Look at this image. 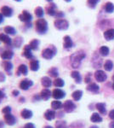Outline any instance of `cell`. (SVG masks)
<instances>
[{
    "label": "cell",
    "instance_id": "cell-57",
    "mask_svg": "<svg viewBox=\"0 0 114 128\" xmlns=\"http://www.w3.org/2000/svg\"><path fill=\"white\" fill-rule=\"evenodd\" d=\"M65 2H67V3H70V2L72 1V0H64Z\"/></svg>",
    "mask_w": 114,
    "mask_h": 128
},
{
    "label": "cell",
    "instance_id": "cell-35",
    "mask_svg": "<svg viewBox=\"0 0 114 128\" xmlns=\"http://www.w3.org/2000/svg\"><path fill=\"white\" fill-rule=\"evenodd\" d=\"M48 74H49V75H50L53 78H56L59 75V72H58V69L56 68H49V71H48Z\"/></svg>",
    "mask_w": 114,
    "mask_h": 128
},
{
    "label": "cell",
    "instance_id": "cell-55",
    "mask_svg": "<svg viewBox=\"0 0 114 128\" xmlns=\"http://www.w3.org/2000/svg\"><path fill=\"white\" fill-rule=\"evenodd\" d=\"M20 102H25V98H21L20 99Z\"/></svg>",
    "mask_w": 114,
    "mask_h": 128
},
{
    "label": "cell",
    "instance_id": "cell-30",
    "mask_svg": "<svg viewBox=\"0 0 114 128\" xmlns=\"http://www.w3.org/2000/svg\"><path fill=\"white\" fill-rule=\"evenodd\" d=\"M90 120L92 122H95V123H97V122H101L102 121V118L99 114L97 113H94L90 117Z\"/></svg>",
    "mask_w": 114,
    "mask_h": 128
},
{
    "label": "cell",
    "instance_id": "cell-50",
    "mask_svg": "<svg viewBox=\"0 0 114 128\" xmlns=\"http://www.w3.org/2000/svg\"><path fill=\"white\" fill-rule=\"evenodd\" d=\"M25 26H26V28H31L32 26V22H28V23H25Z\"/></svg>",
    "mask_w": 114,
    "mask_h": 128
},
{
    "label": "cell",
    "instance_id": "cell-61",
    "mask_svg": "<svg viewBox=\"0 0 114 128\" xmlns=\"http://www.w3.org/2000/svg\"><path fill=\"white\" fill-rule=\"evenodd\" d=\"M113 89L114 90V83H113Z\"/></svg>",
    "mask_w": 114,
    "mask_h": 128
},
{
    "label": "cell",
    "instance_id": "cell-37",
    "mask_svg": "<svg viewBox=\"0 0 114 128\" xmlns=\"http://www.w3.org/2000/svg\"><path fill=\"white\" fill-rule=\"evenodd\" d=\"M110 50L107 46H101L100 48V54L103 56H107L109 55Z\"/></svg>",
    "mask_w": 114,
    "mask_h": 128
},
{
    "label": "cell",
    "instance_id": "cell-9",
    "mask_svg": "<svg viewBox=\"0 0 114 128\" xmlns=\"http://www.w3.org/2000/svg\"><path fill=\"white\" fill-rule=\"evenodd\" d=\"M63 107H64V109H65V111L67 113H72V111L76 108L75 104H74V102L71 100L66 101L65 104H64V105H63Z\"/></svg>",
    "mask_w": 114,
    "mask_h": 128
},
{
    "label": "cell",
    "instance_id": "cell-15",
    "mask_svg": "<svg viewBox=\"0 0 114 128\" xmlns=\"http://www.w3.org/2000/svg\"><path fill=\"white\" fill-rule=\"evenodd\" d=\"M52 96L55 99H61L65 98L66 93L64 90H61V89H55L52 92Z\"/></svg>",
    "mask_w": 114,
    "mask_h": 128
},
{
    "label": "cell",
    "instance_id": "cell-16",
    "mask_svg": "<svg viewBox=\"0 0 114 128\" xmlns=\"http://www.w3.org/2000/svg\"><path fill=\"white\" fill-rule=\"evenodd\" d=\"M4 121L8 125L13 126L16 122V119L11 114H4Z\"/></svg>",
    "mask_w": 114,
    "mask_h": 128
},
{
    "label": "cell",
    "instance_id": "cell-32",
    "mask_svg": "<svg viewBox=\"0 0 114 128\" xmlns=\"http://www.w3.org/2000/svg\"><path fill=\"white\" fill-rule=\"evenodd\" d=\"M22 42H23V40H22L21 37H16L13 40V43H12V45L15 48H19V47L21 45Z\"/></svg>",
    "mask_w": 114,
    "mask_h": 128
},
{
    "label": "cell",
    "instance_id": "cell-6",
    "mask_svg": "<svg viewBox=\"0 0 114 128\" xmlns=\"http://www.w3.org/2000/svg\"><path fill=\"white\" fill-rule=\"evenodd\" d=\"M45 12L48 16H56L58 10H57V5L55 3H49L46 7H45Z\"/></svg>",
    "mask_w": 114,
    "mask_h": 128
},
{
    "label": "cell",
    "instance_id": "cell-28",
    "mask_svg": "<svg viewBox=\"0 0 114 128\" xmlns=\"http://www.w3.org/2000/svg\"><path fill=\"white\" fill-rule=\"evenodd\" d=\"M104 10L107 13H113L114 11V4L111 2H107L104 4Z\"/></svg>",
    "mask_w": 114,
    "mask_h": 128
},
{
    "label": "cell",
    "instance_id": "cell-51",
    "mask_svg": "<svg viewBox=\"0 0 114 128\" xmlns=\"http://www.w3.org/2000/svg\"><path fill=\"white\" fill-rule=\"evenodd\" d=\"M3 20H4V16H3V15H2L1 13H0V25H1L2 23H3Z\"/></svg>",
    "mask_w": 114,
    "mask_h": 128
},
{
    "label": "cell",
    "instance_id": "cell-5",
    "mask_svg": "<svg viewBox=\"0 0 114 128\" xmlns=\"http://www.w3.org/2000/svg\"><path fill=\"white\" fill-rule=\"evenodd\" d=\"M18 18L20 22H24V23H28V22H31L32 20V15L28 11V10H23L21 13L18 16Z\"/></svg>",
    "mask_w": 114,
    "mask_h": 128
},
{
    "label": "cell",
    "instance_id": "cell-56",
    "mask_svg": "<svg viewBox=\"0 0 114 128\" xmlns=\"http://www.w3.org/2000/svg\"><path fill=\"white\" fill-rule=\"evenodd\" d=\"M43 128H53L52 126H44Z\"/></svg>",
    "mask_w": 114,
    "mask_h": 128
},
{
    "label": "cell",
    "instance_id": "cell-17",
    "mask_svg": "<svg viewBox=\"0 0 114 128\" xmlns=\"http://www.w3.org/2000/svg\"><path fill=\"white\" fill-rule=\"evenodd\" d=\"M64 40V43H63V46L65 49H71L72 46H73V42H72V38L70 36H68V35H67V36H65L63 38Z\"/></svg>",
    "mask_w": 114,
    "mask_h": 128
},
{
    "label": "cell",
    "instance_id": "cell-59",
    "mask_svg": "<svg viewBox=\"0 0 114 128\" xmlns=\"http://www.w3.org/2000/svg\"><path fill=\"white\" fill-rule=\"evenodd\" d=\"M47 2H49V3H52L53 2V0H46Z\"/></svg>",
    "mask_w": 114,
    "mask_h": 128
},
{
    "label": "cell",
    "instance_id": "cell-2",
    "mask_svg": "<svg viewBox=\"0 0 114 128\" xmlns=\"http://www.w3.org/2000/svg\"><path fill=\"white\" fill-rule=\"evenodd\" d=\"M48 29H49L48 22L45 19L40 18L35 22V30H36L37 34L43 35L48 32Z\"/></svg>",
    "mask_w": 114,
    "mask_h": 128
},
{
    "label": "cell",
    "instance_id": "cell-52",
    "mask_svg": "<svg viewBox=\"0 0 114 128\" xmlns=\"http://www.w3.org/2000/svg\"><path fill=\"white\" fill-rule=\"evenodd\" d=\"M90 81V74H89L88 75L85 77V82H86V83H89Z\"/></svg>",
    "mask_w": 114,
    "mask_h": 128
},
{
    "label": "cell",
    "instance_id": "cell-53",
    "mask_svg": "<svg viewBox=\"0 0 114 128\" xmlns=\"http://www.w3.org/2000/svg\"><path fill=\"white\" fill-rule=\"evenodd\" d=\"M109 128H114V120H113V121H112V122L110 123Z\"/></svg>",
    "mask_w": 114,
    "mask_h": 128
},
{
    "label": "cell",
    "instance_id": "cell-62",
    "mask_svg": "<svg viewBox=\"0 0 114 128\" xmlns=\"http://www.w3.org/2000/svg\"><path fill=\"white\" fill-rule=\"evenodd\" d=\"M113 81H114V75L113 76Z\"/></svg>",
    "mask_w": 114,
    "mask_h": 128
},
{
    "label": "cell",
    "instance_id": "cell-46",
    "mask_svg": "<svg viewBox=\"0 0 114 128\" xmlns=\"http://www.w3.org/2000/svg\"><path fill=\"white\" fill-rule=\"evenodd\" d=\"M5 81V75L2 72H0V82Z\"/></svg>",
    "mask_w": 114,
    "mask_h": 128
},
{
    "label": "cell",
    "instance_id": "cell-10",
    "mask_svg": "<svg viewBox=\"0 0 114 128\" xmlns=\"http://www.w3.org/2000/svg\"><path fill=\"white\" fill-rule=\"evenodd\" d=\"M95 78L98 82H104L107 80V74H105L104 71H102V70H97L95 73Z\"/></svg>",
    "mask_w": 114,
    "mask_h": 128
},
{
    "label": "cell",
    "instance_id": "cell-18",
    "mask_svg": "<svg viewBox=\"0 0 114 128\" xmlns=\"http://www.w3.org/2000/svg\"><path fill=\"white\" fill-rule=\"evenodd\" d=\"M51 96H52V92H51V90H49V89H43L40 93L41 99H43V100H44V101L49 100Z\"/></svg>",
    "mask_w": 114,
    "mask_h": 128
},
{
    "label": "cell",
    "instance_id": "cell-14",
    "mask_svg": "<svg viewBox=\"0 0 114 128\" xmlns=\"http://www.w3.org/2000/svg\"><path fill=\"white\" fill-rule=\"evenodd\" d=\"M14 56V52L12 50H3V52L0 54V56H1V58L3 60H7V61H9V60L12 59V57H13Z\"/></svg>",
    "mask_w": 114,
    "mask_h": 128
},
{
    "label": "cell",
    "instance_id": "cell-44",
    "mask_svg": "<svg viewBox=\"0 0 114 128\" xmlns=\"http://www.w3.org/2000/svg\"><path fill=\"white\" fill-rule=\"evenodd\" d=\"M65 16V14L63 13L62 11H58L56 16H55V18L56 19H63V17Z\"/></svg>",
    "mask_w": 114,
    "mask_h": 128
},
{
    "label": "cell",
    "instance_id": "cell-31",
    "mask_svg": "<svg viewBox=\"0 0 114 128\" xmlns=\"http://www.w3.org/2000/svg\"><path fill=\"white\" fill-rule=\"evenodd\" d=\"M71 76L75 80L76 83H81V80H82V77H81L80 74L78 71H72L71 73Z\"/></svg>",
    "mask_w": 114,
    "mask_h": 128
},
{
    "label": "cell",
    "instance_id": "cell-8",
    "mask_svg": "<svg viewBox=\"0 0 114 128\" xmlns=\"http://www.w3.org/2000/svg\"><path fill=\"white\" fill-rule=\"evenodd\" d=\"M22 56L24 57H26V59L28 60H32L34 59L33 55H32V49H31L30 45L29 44H26L23 48V51H22Z\"/></svg>",
    "mask_w": 114,
    "mask_h": 128
},
{
    "label": "cell",
    "instance_id": "cell-7",
    "mask_svg": "<svg viewBox=\"0 0 114 128\" xmlns=\"http://www.w3.org/2000/svg\"><path fill=\"white\" fill-rule=\"evenodd\" d=\"M14 10L11 7L7 5H3L0 8V13L2 14L4 17H11L13 16Z\"/></svg>",
    "mask_w": 114,
    "mask_h": 128
},
{
    "label": "cell",
    "instance_id": "cell-54",
    "mask_svg": "<svg viewBox=\"0 0 114 128\" xmlns=\"http://www.w3.org/2000/svg\"><path fill=\"white\" fill-rule=\"evenodd\" d=\"M3 126H4V124H3V121L0 120V128H3Z\"/></svg>",
    "mask_w": 114,
    "mask_h": 128
},
{
    "label": "cell",
    "instance_id": "cell-60",
    "mask_svg": "<svg viewBox=\"0 0 114 128\" xmlns=\"http://www.w3.org/2000/svg\"><path fill=\"white\" fill-rule=\"evenodd\" d=\"M14 1H16V2H21L22 0H14Z\"/></svg>",
    "mask_w": 114,
    "mask_h": 128
},
{
    "label": "cell",
    "instance_id": "cell-24",
    "mask_svg": "<svg viewBox=\"0 0 114 128\" xmlns=\"http://www.w3.org/2000/svg\"><path fill=\"white\" fill-rule=\"evenodd\" d=\"M55 112L54 110L48 109L46 112L44 113V118L47 120H52L55 119Z\"/></svg>",
    "mask_w": 114,
    "mask_h": 128
},
{
    "label": "cell",
    "instance_id": "cell-11",
    "mask_svg": "<svg viewBox=\"0 0 114 128\" xmlns=\"http://www.w3.org/2000/svg\"><path fill=\"white\" fill-rule=\"evenodd\" d=\"M32 86H33V82L28 79H24L23 80H21L20 83V89H21V90H28V89Z\"/></svg>",
    "mask_w": 114,
    "mask_h": 128
},
{
    "label": "cell",
    "instance_id": "cell-3",
    "mask_svg": "<svg viewBox=\"0 0 114 128\" xmlns=\"http://www.w3.org/2000/svg\"><path fill=\"white\" fill-rule=\"evenodd\" d=\"M56 52H57V50L55 48V46L51 44V45H49L48 48H45L44 50H43L41 56H42V57H43L44 59L50 60L55 56Z\"/></svg>",
    "mask_w": 114,
    "mask_h": 128
},
{
    "label": "cell",
    "instance_id": "cell-42",
    "mask_svg": "<svg viewBox=\"0 0 114 128\" xmlns=\"http://www.w3.org/2000/svg\"><path fill=\"white\" fill-rule=\"evenodd\" d=\"M83 127H84V126H83V124L81 122H74L69 126V128H83Z\"/></svg>",
    "mask_w": 114,
    "mask_h": 128
},
{
    "label": "cell",
    "instance_id": "cell-29",
    "mask_svg": "<svg viewBox=\"0 0 114 128\" xmlns=\"http://www.w3.org/2000/svg\"><path fill=\"white\" fill-rule=\"evenodd\" d=\"M39 44H40V41L34 38V40H32L30 43H29V45H30V47L32 50H38Z\"/></svg>",
    "mask_w": 114,
    "mask_h": 128
},
{
    "label": "cell",
    "instance_id": "cell-4",
    "mask_svg": "<svg viewBox=\"0 0 114 128\" xmlns=\"http://www.w3.org/2000/svg\"><path fill=\"white\" fill-rule=\"evenodd\" d=\"M54 26L57 30L66 31L69 28V22L66 19H55L54 22Z\"/></svg>",
    "mask_w": 114,
    "mask_h": 128
},
{
    "label": "cell",
    "instance_id": "cell-19",
    "mask_svg": "<svg viewBox=\"0 0 114 128\" xmlns=\"http://www.w3.org/2000/svg\"><path fill=\"white\" fill-rule=\"evenodd\" d=\"M27 73H28V68L25 64H20L19 67H18L17 71H16V74H17V76H20V75H21V74H23V75H26Z\"/></svg>",
    "mask_w": 114,
    "mask_h": 128
},
{
    "label": "cell",
    "instance_id": "cell-22",
    "mask_svg": "<svg viewBox=\"0 0 114 128\" xmlns=\"http://www.w3.org/2000/svg\"><path fill=\"white\" fill-rule=\"evenodd\" d=\"M3 32L8 35H15L17 31L12 26H6L3 28Z\"/></svg>",
    "mask_w": 114,
    "mask_h": 128
},
{
    "label": "cell",
    "instance_id": "cell-36",
    "mask_svg": "<svg viewBox=\"0 0 114 128\" xmlns=\"http://www.w3.org/2000/svg\"><path fill=\"white\" fill-rule=\"evenodd\" d=\"M113 62H112L111 60H107L104 63V68L106 71H108V72L111 71V70L113 69Z\"/></svg>",
    "mask_w": 114,
    "mask_h": 128
},
{
    "label": "cell",
    "instance_id": "cell-49",
    "mask_svg": "<svg viewBox=\"0 0 114 128\" xmlns=\"http://www.w3.org/2000/svg\"><path fill=\"white\" fill-rule=\"evenodd\" d=\"M12 94H13L14 96H17L18 95L20 94V92H19V90H14L13 92H12Z\"/></svg>",
    "mask_w": 114,
    "mask_h": 128
},
{
    "label": "cell",
    "instance_id": "cell-34",
    "mask_svg": "<svg viewBox=\"0 0 114 128\" xmlns=\"http://www.w3.org/2000/svg\"><path fill=\"white\" fill-rule=\"evenodd\" d=\"M82 96H83V92L82 90H75L72 95L73 100H75V101H79L81 98H82Z\"/></svg>",
    "mask_w": 114,
    "mask_h": 128
},
{
    "label": "cell",
    "instance_id": "cell-13",
    "mask_svg": "<svg viewBox=\"0 0 114 128\" xmlns=\"http://www.w3.org/2000/svg\"><path fill=\"white\" fill-rule=\"evenodd\" d=\"M2 66H3V69L5 70L6 73L9 74V75H11V70L13 68V64H12L11 62L5 60V61H3L2 62Z\"/></svg>",
    "mask_w": 114,
    "mask_h": 128
},
{
    "label": "cell",
    "instance_id": "cell-43",
    "mask_svg": "<svg viewBox=\"0 0 114 128\" xmlns=\"http://www.w3.org/2000/svg\"><path fill=\"white\" fill-rule=\"evenodd\" d=\"M10 112H11V108H10L9 106H6L3 109H2V113L4 114H10Z\"/></svg>",
    "mask_w": 114,
    "mask_h": 128
},
{
    "label": "cell",
    "instance_id": "cell-12",
    "mask_svg": "<svg viewBox=\"0 0 114 128\" xmlns=\"http://www.w3.org/2000/svg\"><path fill=\"white\" fill-rule=\"evenodd\" d=\"M0 41L3 42L7 46H11L12 43H13L12 38H10L9 35L6 34H0Z\"/></svg>",
    "mask_w": 114,
    "mask_h": 128
},
{
    "label": "cell",
    "instance_id": "cell-47",
    "mask_svg": "<svg viewBox=\"0 0 114 128\" xmlns=\"http://www.w3.org/2000/svg\"><path fill=\"white\" fill-rule=\"evenodd\" d=\"M4 98H5V93L2 90H0V102H1L2 99H3Z\"/></svg>",
    "mask_w": 114,
    "mask_h": 128
},
{
    "label": "cell",
    "instance_id": "cell-38",
    "mask_svg": "<svg viewBox=\"0 0 114 128\" xmlns=\"http://www.w3.org/2000/svg\"><path fill=\"white\" fill-rule=\"evenodd\" d=\"M54 84H55V87H62V86L65 84V82H64V80L61 79V78H57V79H55V81H54Z\"/></svg>",
    "mask_w": 114,
    "mask_h": 128
},
{
    "label": "cell",
    "instance_id": "cell-20",
    "mask_svg": "<svg viewBox=\"0 0 114 128\" xmlns=\"http://www.w3.org/2000/svg\"><path fill=\"white\" fill-rule=\"evenodd\" d=\"M104 38L108 41L114 40V29L113 28H110V29L105 31Z\"/></svg>",
    "mask_w": 114,
    "mask_h": 128
},
{
    "label": "cell",
    "instance_id": "cell-26",
    "mask_svg": "<svg viewBox=\"0 0 114 128\" xmlns=\"http://www.w3.org/2000/svg\"><path fill=\"white\" fill-rule=\"evenodd\" d=\"M20 115H21V117L23 119L28 120L32 117V112L31 110H28V109H23L20 112Z\"/></svg>",
    "mask_w": 114,
    "mask_h": 128
},
{
    "label": "cell",
    "instance_id": "cell-48",
    "mask_svg": "<svg viewBox=\"0 0 114 128\" xmlns=\"http://www.w3.org/2000/svg\"><path fill=\"white\" fill-rule=\"evenodd\" d=\"M109 117L111 118L113 120H114V109H113V110L110 111L109 113Z\"/></svg>",
    "mask_w": 114,
    "mask_h": 128
},
{
    "label": "cell",
    "instance_id": "cell-58",
    "mask_svg": "<svg viewBox=\"0 0 114 128\" xmlns=\"http://www.w3.org/2000/svg\"><path fill=\"white\" fill-rule=\"evenodd\" d=\"M90 128H99V127L96 126H91Z\"/></svg>",
    "mask_w": 114,
    "mask_h": 128
},
{
    "label": "cell",
    "instance_id": "cell-45",
    "mask_svg": "<svg viewBox=\"0 0 114 128\" xmlns=\"http://www.w3.org/2000/svg\"><path fill=\"white\" fill-rule=\"evenodd\" d=\"M24 128H35V126L32 123H27L24 126Z\"/></svg>",
    "mask_w": 114,
    "mask_h": 128
},
{
    "label": "cell",
    "instance_id": "cell-25",
    "mask_svg": "<svg viewBox=\"0 0 114 128\" xmlns=\"http://www.w3.org/2000/svg\"><path fill=\"white\" fill-rule=\"evenodd\" d=\"M87 90H88L89 92H92V93H98L99 90H100V87H99L96 84L92 83V84H89L88 87H87Z\"/></svg>",
    "mask_w": 114,
    "mask_h": 128
},
{
    "label": "cell",
    "instance_id": "cell-40",
    "mask_svg": "<svg viewBox=\"0 0 114 128\" xmlns=\"http://www.w3.org/2000/svg\"><path fill=\"white\" fill-rule=\"evenodd\" d=\"M51 107L54 109H60L62 107V104L60 101H54V102H52V104H51Z\"/></svg>",
    "mask_w": 114,
    "mask_h": 128
},
{
    "label": "cell",
    "instance_id": "cell-39",
    "mask_svg": "<svg viewBox=\"0 0 114 128\" xmlns=\"http://www.w3.org/2000/svg\"><path fill=\"white\" fill-rule=\"evenodd\" d=\"M100 2V0H88L87 1V4L91 9H95V6L97 5V4Z\"/></svg>",
    "mask_w": 114,
    "mask_h": 128
},
{
    "label": "cell",
    "instance_id": "cell-27",
    "mask_svg": "<svg viewBox=\"0 0 114 128\" xmlns=\"http://www.w3.org/2000/svg\"><path fill=\"white\" fill-rule=\"evenodd\" d=\"M41 83H42V86L43 87H50L51 84H52V81H51L50 78L47 77H43L42 80H41Z\"/></svg>",
    "mask_w": 114,
    "mask_h": 128
},
{
    "label": "cell",
    "instance_id": "cell-23",
    "mask_svg": "<svg viewBox=\"0 0 114 128\" xmlns=\"http://www.w3.org/2000/svg\"><path fill=\"white\" fill-rule=\"evenodd\" d=\"M44 12H45V10H43V8L40 7V6H38V7H36V8H35V10H34L35 16H36L38 18V19H40V18L43 17V16H44Z\"/></svg>",
    "mask_w": 114,
    "mask_h": 128
},
{
    "label": "cell",
    "instance_id": "cell-33",
    "mask_svg": "<svg viewBox=\"0 0 114 128\" xmlns=\"http://www.w3.org/2000/svg\"><path fill=\"white\" fill-rule=\"evenodd\" d=\"M96 108L98 109V111L100 112V114H107V109H106L105 104H101V102L97 104Z\"/></svg>",
    "mask_w": 114,
    "mask_h": 128
},
{
    "label": "cell",
    "instance_id": "cell-41",
    "mask_svg": "<svg viewBox=\"0 0 114 128\" xmlns=\"http://www.w3.org/2000/svg\"><path fill=\"white\" fill-rule=\"evenodd\" d=\"M55 128H67V122L63 120H59L55 123Z\"/></svg>",
    "mask_w": 114,
    "mask_h": 128
},
{
    "label": "cell",
    "instance_id": "cell-1",
    "mask_svg": "<svg viewBox=\"0 0 114 128\" xmlns=\"http://www.w3.org/2000/svg\"><path fill=\"white\" fill-rule=\"evenodd\" d=\"M86 55L84 50H78L77 52L73 53L70 56V60H71V65L73 68H78L80 67L82 61L85 58Z\"/></svg>",
    "mask_w": 114,
    "mask_h": 128
},
{
    "label": "cell",
    "instance_id": "cell-21",
    "mask_svg": "<svg viewBox=\"0 0 114 128\" xmlns=\"http://www.w3.org/2000/svg\"><path fill=\"white\" fill-rule=\"evenodd\" d=\"M30 69L34 72L39 69V62L37 59H32L30 61Z\"/></svg>",
    "mask_w": 114,
    "mask_h": 128
}]
</instances>
